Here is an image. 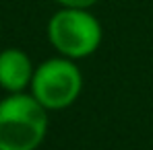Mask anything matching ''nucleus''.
<instances>
[{
	"label": "nucleus",
	"instance_id": "obj_1",
	"mask_svg": "<svg viewBox=\"0 0 153 150\" xmlns=\"http://www.w3.org/2000/svg\"><path fill=\"white\" fill-rule=\"evenodd\" d=\"M48 113L31 93L6 95L0 101V150H37L50 127Z\"/></svg>",
	"mask_w": 153,
	"mask_h": 150
},
{
	"label": "nucleus",
	"instance_id": "obj_2",
	"mask_svg": "<svg viewBox=\"0 0 153 150\" xmlns=\"http://www.w3.org/2000/svg\"><path fill=\"white\" fill-rule=\"evenodd\" d=\"M46 35L58 56L76 62L100 50L103 27L89 8H58L48 21Z\"/></svg>",
	"mask_w": 153,
	"mask_h": 150
},
{
	"label": "nucleus",
	"instance_id": "obj_3",
	"mask_svg": "<svg viewBox=\"0 0 153 150\" xmlns=\"http://www.w3.org/2000/svg\"><path fill=\"white\" fill-rule=\"evenodd\" d=\"M83 72L75 60L54 56L35 66L29 93L48 111H62L75 105L83 93Z\"/></svg>",
	"mask_w": 153,
	"mask_h": 150
},
{
	"label": "nucleus",
	"instance_id": "obj_4",
	"mask_svg": "<svg viewBox=\"0 0 153 150\" xmlns=\"http://www.w3.org/2000/svg\"><path fill=\"white\" fill-rule=\"evenodd\" d=\"M35 66L29 53L19 48H6L0 51V89L8 95L27 93L31 86Z\"/></svg>",
	"mask_w": 153,
	"mask_h": 150
},
{
	"label": "nucleus",
	"instance_id": "obj_5",
	"mask_svg": "<svg viewBox=\"0 0 153 150\" xmlns=\"http://www.w3.org/2000/svg\"><path fill=\"white\" fill-rule=\"evenodd\" d=\"M60 8H89L95 6L100 0H54Z\"/></svg>",
	"mask_w": 153,
	"mask_h": 150
}]
</instances>
